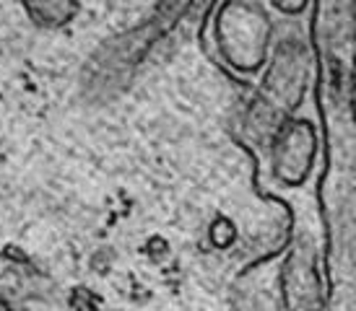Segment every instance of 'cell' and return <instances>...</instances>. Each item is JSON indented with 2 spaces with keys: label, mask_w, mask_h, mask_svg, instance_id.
<instances>
[{
  "label": "cell",
  "mask_w": 356,
  "mask_h": 311,
  "mask_svg": "<svg viewBox=\"0 0 356 311\" xmlns=\"http://www.w3.org/2000/svg\"><path fill=\"white\" fill-rule=\"evenodd\" d=\"M229 16L221 24V47L229 60L242 70H257L268 52V26L266 16L248 6H232Z\"/></svg>",
  "instance_id": "cell-1"
},
{
  "label": "cell",
  "mask_w": 356,
  "mask_h": 311,
  "mask_svg": "<svg viewBox=\"0 0 356 311\" xmlns=\"http://www.w3.org/2000/svg\"><path fill=\"white\" fill-rule=\"evenodd\" d=\"M315 133L309 122H286L273 133V166L286 185H299L309 174Z\"/></svg>",
  "instance_id": "cell-2"
},
{
  "label": "cell",
  "mask_w": 356,
  "mask_h": 311,
  "mask_svg": "<svg viewBox=\"0 0 356 311\" xmlns=\"http://www.w3.org/2000/svg\"><path fill=\"white\" fill-rule=\"evenodd\" d=\"M26 6L37 24H44V26L68 24L76 13V0H26Z\"/></svg>",
  "instance_id": "cell-3"
},
{
  "label": "cell",
  "mask_w": 356,
  "mask_h": 311,
  "mask_svg": "<svg viewBox=\"0 0 356 311\" xmlns=\"http://www.w3.org/2000/svg\"><path fill=\"white\" fill-rule=\"evenodd\" d=\"M273 6L284 13H299V10H305L307 0H273Z\"/></svg>",
  "instance_id": "cell-4"
}]
</instances>
